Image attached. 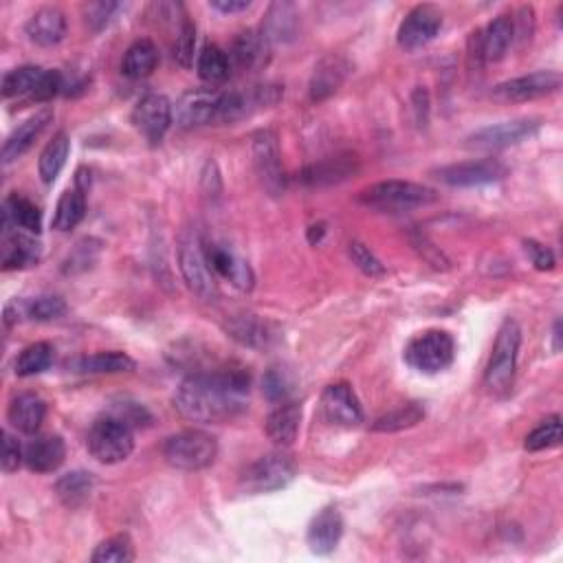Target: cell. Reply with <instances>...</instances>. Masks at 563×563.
<instances>
[{"mask_svg":"<svg viewBox=\"0 0 563 563\" xmlns=\"http://www.w3.org/2000/svg\"><path fill=\"white\" fill-rule=\"evenodd\" d=\"M251 379L242 370L190 374L174 394V407L183 418L203 425L234 421L247 407Z\"/></svg>","mask_w":563,"mask_h":563,"instance_id":"obj_1","label":"cell"},{"mask_svg":"<svg viewBox=\"0 0 563 563\" xmlns=\"http://www.w3.org/2000/svg\"><path fill=\"white\" fill-rule=\"evenodd\" d=\"M438 192L414 181H381L366 187L359 194V203L385 214H407L414 209L434 205Z\"/></svg>","mask_w":563,"mask_h":563,"instance_id":"obj_2","label":"cell"},{"mask_svg":"<svg viewBox=\"0 0 563 563\" xmlns=\"http://www.w3.org/2000/svg\"><path fill=\"white\" fill-rule=\"evenodd\" d=\"M520 346H522L520 324H517L515 319H506L498 330L487 370H484V385H487V390L493 396H506L513 390Z\"/></svg>","mask_w":563,"mask_h":563,"instance_id":"obj_3","label":"cell"},{"mask_svg":"<svg viewBox=\"0 0 563 563\" xmlns=\"http://www.w3.org/2000/svg\"><path fill=\"white\" fill-rule=\"evenodd\" d=\"M179 269L190 291L203 302H216L220 286L214 269L209 267L205 242L194 229H185L179 236Z\"/></svg>","mask_w":563,"mask_h":563,"instance_id":"obj_4","label":"cell"},{"mask_svg":"<svg viewBox=\"0 0 563 563\" xmlns=\"http://www.w3.org/2000/svg\"><path fill=\"white\" fill-rule=\"evenodd\" d=\"M218 456V440L203 429H185L165 440L163 458L179 471H203L212 467Z\"/></svg>","mask_w":563,"mask_h":563,"instance_id":"obj_5","label":"cell"},{"mask_svg":"<svg viewBox=\"0 0 563 563\" xmlns=\"http://www.w3.org/2000/svg\"><path fill=\"white\" fill-rule=\"evenodd\" d=\"M86 445L97 462L117 465V462L128 460L132 451H135V434H132V427L121 418L106 414L97 418L93 427L88 429Z\"/></svg>","mask_w":563,"mask_h":563,"instance_id":"obj_6","label":"cell"},{"mask_svg":"<svg viewBox=\"0 0 563 563\" xmlns=\"http://www.w3.org/2000/svg\"><path fill=\"white\" fill-rule=\"evenodd\" d=\"M297 476L295 460L284 451H273L258 458L240 476V489L249 495L273 493L286 489Z\"/></svg>","mask_w":563,"mask_h":563,"instance_id":"obj_7","label":"cell"},{"mask_svg":"<svg viewBox=\"0 0 563 563\" xmlns=\"http://www.w3.org/2000/svg\"><path fill=\"white\" fill-rule=\"evenodd\" d=\"M456 357V341L447 330H425L405 346V361L418 372L438 374L447 370Z\"/></svg>","mask_w":563,"mask_h":563,"instance_id":"obj_8","label":"cell"},{"mask_svg":"<svg viewBox=\"0 0 563 563\" xmlns=\"http://www.w3.org/2000/svg\"><path fill=\"white\" fill-rule=\"evenodd\" d=\"M251 157L264 190L271 196H280L284 192L286 176L282 168L278 137H275L273 130H260L251 137Z\"/></svg>","mask_w":563,"mask_h":563,"instance_id":"obj_9","label":"cell"},{"mask_svg":"<svg viewBox=\"0 0 563 563\" xmlns=\"http://www.w3.org/2000/svg\"><path fill=\"white\" fill-rule=\"evenodd\" d=\"M436 179L449 187H480L502 181L509 168L500 159H473L438 168Z\"/></svg>","mask_w":563,"mask_h":563,"instance_id":"obj_10","label":"cell"},{"mask_svg":"<svg viewBox=\"0 0 563 563\" xmlns=\"http://www.w3.org/2000/svg\"><path fill=\"white\" fill-rule=\"evenodd\" d=\"M539 121L537 119H513V121H502V124L487 126L467 139V148L471 150H504L517 146L526 139L537 135Z\"/></svg>","mask_w":563,"mask_h":563,"instance_id":"obj_11","label":"cell"},{"mask_svg":"<svg viewBox=\"0 0 563 563\" xmlns=\"http://www.w3.org/2000/svg\"><path fill=\"white\" fill-rule=\"evenodd\" d=\"M443 29V11L434 5H418L401 22L396 40L403 51H418L432 42Z\"/></svg>","mask_w":563,"mask_h":563,"instance_id":"obj_12","label":"cell"},{"mask_svg":"<svg viewBox=\"0 0 563 563\" xmlns=\"http://www.w3.org/2000/svg\"><path fill=\"white\" fill-rule=\"evenodd\" d=\"M174 108L170 99L159 93L141 97L135 110H132V124L150 143H161L165 132L172 126Z\"/></svg>","mask_w":563,"mask_h":563,"instance_id":"obj_13","label":"cell"},{"mask_svg":"<svg viewBox=\"0 0 563 563\" xmlns=\"http://www.w3.org/2000/svg\"><path fill=\"white\" fill-rule=\"evenodd\" d=\"M220 97H223V93L214 91V88H194V91H187L174 106L176 124L181 128L216 124Z\"/></svg>","mask_w":563,"mask_h":563,"instance_id":"obj_14","label":"cell"},{"mask_svg":"<svg viewBox=\"0 0 563 563\" xmlns=\"http://www.w3.org/2000/svg\"><path fill=\"white\" fill-rule=\"evenodd\" d=\"M563 84L559 71H537L495 86L493 95L502 102H533V99L557 93Z\"/></svg>","mask_w":563,"mask_h":563,"instance_id":"obj_15","label":"cell"},{"mask_svg":"<svg viewBox=\"0 0 563 563\" xmlns=\"http://www.w3.org/2000/svg\"><path fill=\"white\" fill-rule=\"evenodd\" d=\"M322 414L330 425L357 427L363 423V410L352 385L341 381L328 385L322 394Z\"/></svg>","mask_w":563,"mask_h":563,"instance_id":"obj_16","label":"cell"},{"mask_svg":"<svg viewBox=\"0 0 563 563\" xmlns=\"http://www.w3.org/2000/svg\"><path fill=\"white\" fill-rule=\"evenodd\" d=\"M66 313V304L58 295H40L33 300H11L5 306V324L14 326L18 322H53Z\"/></svg>","mask_w":563,"mask_h":563,"instance_id":"obj_17","label":"cell"},{"mask_svg":"<svg viewBox=\"0 0 563 563\" xmlns=\"http://www.w3.org/2000/svg\"><path fill=\"white\" fill-rule=\"evenodd\" d=\"M344 537V517L337 506H326L308 526V546L315 555H330Z\"/></svg>","mask_w":563,"mask_h":563,"instance_id":"obj_18","label":"cell"},{"mask_svg":"<svg viewBox=\"0 0 563 563\" xmlns=\"http://www.w3.org/2000/svg\"><path fill=\"white\" fill-rule=\"evenodd\" d=\"M297 31H300V14H297V7L293 3H271L267 14L262 20V31L260 36L267 44H286L293 42L297 38Z\"/></svg>","mask_w":563,"mask_h":563,"instance_id":"obj_19","label":"cell"},{"mask_svg":"<svg viewBox=\"0 0 563 563\" xmlns=\"http://www.w3.org/2000/svg\"><path fill=\"white\" fill-rule=\"evenodd\" d=\"M359 170V159L355 154H339V157H328L319 163L308 165L302 170L300 181L308 187H326L337 185L350 179Z\"/></svg>","mask_w":563,"mask_h":563,"instance_id":"obj_20","label":"cell"},{"mask_svg":"<svg viewBox=\"0 0 563 563\" xmlns=\"http://www.w3.org/2000/svg\"><path fill=\"white\" fill-rule=\"evenodd\" d=\"M348 73V60L341 58V55H326V58L315 66L311 84H308V93H311L313 102H324V99L333 97L339 88L344 86Z\"/></svg>","mask_w":563,"mask_h":563,"instance_id":"obj_21","label":"cell"},{"mask_svg":"<svg viewBox=\"0 0 563 563\" xmlns=\"http://www.w3.org/2000/svg\"><path fill=\"white\" fill-rule=\"evenodd\" d=\"M205 253H207L209 267H212L214 273H218L220 278L229 280L240 291L253 289V284H256V275H253L249 264L245 260H240L236 253H231L229 249H223L218 245H207V242H205Z\"/></svg>","mask_w":563,"mask_h":563,"instance_id":"obj_22","label":"cell"},{"mask_svg":"<svg viewBox=\"0 0 563 563\" xmlns=\"http://www.w3.org/2000/svg\"><path fill=\"white\" fill-rule=\"evenodd\" d=\"M53 121V110L42 108L36 115H31L25 124H20L11 135L7 137L3 146V163L9 165L18 161L22 154L29 152V148L36 143V139L42 135L47 126Z\"/></svg>","mask_w":563,"mask_h":563,"instance_id":"obj_23","label":"cell"},{"mask_svg":"<svg viewBox=\"0 0 563 563\" xmlns=\"http://www.w3.org/2000/svg\"><path fill=\"white\" fill-rule=\"evenodd\" d=\"M66 445L58 434L36 436L25 449V465L36 473H53L62 467Z\"/></svg>","mask_w":563,"mask_h":563,"instance_id":"obj_24","label":"cell"},{"mask_svg":"<svg viewBox=\"0 0 563 563\" xmlns=\"http://www.w3.org/2000/svg\"><path fill=\"white\" fill-rule=\"evenodd\" d=\"M25 33L38 47H55L66 36V16L58 7H42L27 20Z\"/></svg>","mask_w":563,"mask_h":563,"instance_id":"obj_25","label":"cell"},{"mask_svg":"<svg viewBox=\"0 0 563 563\" xmlns=\"http://www.w3.org/2000/svg\"><path fill=\"white\" fill-rule=\"evenodd\" d=\"M44 416H47V403H44L38 394H18L14 401L9 403L7 418L9 423L14 425L18 432L33 436L40 432V427L44 423Z\"/></svg>","mask_w":563,"mask_h":563,"instance_id":"obj_26","label":"cell"},{"mask_svg":"<svg viewBox=\"0 0 563 563\" xmlns=\"http://www.w3.org/2000/svg\"><path fill=\"white\" fill-rule=\"evenodd\" d=\"M3 234L14 229L27 231L29 236H38L42 231V212L38 205H33L29 198L20 194H11L3 205Z\"/></svg>","mask_w":563,"mask_h":563,"instance_id":"obj_27","label":"cell"},{"mask_svg":"<svg viewBox=\"0 0 563 563\" xmlns=\"http://www.w3.org/2000/svg\"><path fill=\"white\" fill-rule=\"evenodd\" d=\"M302 405L293 401L280 403L267 418V436L278 447H291L300 434Z\"/></svg>","mask_w":563,"mask_h":563,"instance_id":"obj_28","label":"cell"},{"mask_svg":"<svg viewBox=\"0 0 563 563\" xmlns=\"http://www.w3.org/2000/svg\"><path fill=\"white\" fill-rule=\"evenodd\" d=\"M40 245L31 236L20 234V231H7L3 234V269L18 271L38 264Z\"/></svg>","mask_w":563,"mask_h":563,"instance_id":"obj_29","label":"cell"},{"mask_svg":"<svg viewBox=\"0 0 563 563\" xmlns=\"http://www.w3.org/2000/svg\"><path fill=\"white\" fill-rule=\"evenodd\" d=\"M69 368L80 374H119L135 370V359H130L126 352H95L88 357H77L69 361Z\"/></svg>","mask_w":563,"mask_h":563,"instance_id":"obj_30","label":"cell"},{"mask_svg":"<svg viewBox=\"0 0 563 563\" xmlns=\"http://www.w3.org/2000/svg\"><path fill=\"white\" fill-rule=\"evenodd\" d=\"M227 333L249 348H267L275 341V335L267 322H262L256 315H238L229 319Z\"/></svg>","mask_w":563,"mask_h":563,"instance_id":"obj_31","label":"cell"},{"mask_svg":"<svg viewBox=\"0 0 563 563\" xmlns=\"http://www.w3.org/2000/svg\"><path fill=\"white\" fill-rule=\"evenodd\" d=\"M159 64V51L157 44L148 38H141L137 42H132L128 51L124 53V60H121V73L130 80H143V77L152 75V71L157 69Z\"/></svg>","mask_w":563,"mask_h":563,"instance_id":"obj_32","label":"cell"},{"mask_svg":"<svg viewBox=\"0 0 563 563\" xmlns=\"http://www.w3.org/2000/svg\"><path fill=\"white\" fill-rule=\"evenodd\" d=\"M515 40V27L511 16H498L489 22V27L482 31V42H484V60L487 62H500L506 51Z\"/></svg>","mask_w":563,"mask_h":563,"instance_id":"obj_33","label":"cell"},{"mask_svg":"<svg viewBox=\"0 0 563 563\" xmlns=\"http://www.w3.org/2000/svg\"><path fill=\"white\" fill-rule=\"evenodd\" d=\"M95 489V480L91 473L86 471H73L66 473L58 482H55V493H58L60 502L66 509H80L91 498V493Z\"/></svg>","mask_w":563,"mask_h":563,"instance_id":"obj_34","label":"cell"},{"mask_svg":"<svg viewBox=\"0 0 563 563\" xmlns=\"http://www.w3.org/2000/svg\"><path fill=\"white\" fill-rule=\"evenodd\" d=\"M69 152H71V139L64 130H60L40 154L38 170H40L42 183H47V185L55 183V179H58L62 168L66 165V159H69Z\"/></svg>","mask_w":563,"mask_h":563,"instance_id":"obj_35","label":"cell"},{"mask_svg":"<svg viewBox=\"0 0 563 563\" xmlns=\"http://www.w3.org/2000/svg\"><path fill=\"white\" fill-rule=\"evenodd\" d=\"M84 216H86V192L82 187L75 185L73 190H66L58 201L53 216V229L71 231L82 223Z\"/></svg>","mask_w":563,"mask_h":563,"instance_id":"obj_36","label":"cell"},{"mask_svg":"<svg viewBox=\"0 0 563 563\" xmlns=\"http://www.w3.org/2000/svg\"><path fill=\"white\" fill-rule=\"evenodd\" d=\"M269 44L264 42L258 31H242L240 36L234 40L231 47V58H234L236 66L242 71H251L256 66L264 64V55H267Z\"/></svg>","mask_w":563,"mask_h":563,"instance_id":"obj_37","label":"cell"},{"mask_svg":"<svg viewBox=\"0 0 563 563\" xmlns=\"http://www.w3.org/2000/svg\"><path fill=\"white\" fill-rule=\"evenodd\" d=\"M423 418H425V407L421 403H405L401 407H396V410L377 418V423L372 425V429L379 434H394V432H403V429H410V427L418 425Z\"/></svg>","mask_w":563,"mask_h":563,"instance_id":"obj_38","label":"cell"},{"mask_svg":"<svg viewBox=\"0 0 563 563\" xmlns=\"http://www.w3.org/2000/svg\"><path fill=\"white\" fill-rule=\"evenodd\" d=\"M44 73H47V69H42V66H20V69L9 71L3 77V95L7 99L25 97L29 102V97L42 82Z\"/></svg>","mask_w":563,"mask_h":563,"instance_id":"obj_39","label":"cell"},{"mask_svg":"<svg viewBox=\"0 0 563 563\" xmlns=\"http://www.w3.org/2000/svg\"><path fill=\"white\" fill-rule=\"evenodd\" d=\"M53 363V346L47 341H36L27 346L16 359V374L18 377H36L44 370H49Z\"/></svg>","mask_w":563,"mask_h":563,"instance_id":"obj_40","label":"cell"},{"mask_svg":"<svg viewBox=\"0 0 563 563\" xmlns=\"http://www.w3.org/2000/svg\"><path fill=\"white\" fill-rule=\"evenodd\" d=\"M198 75L203 77L209 84L225 82L229 77V58L227 53L216 47V44H209L203 49V53L198 55Z\"/></svg>","mask_w":563,"mask_h":563,"instance_id":"obj_41","label":"cell"},{"mask_svg":"<svg viewBox=\"0 0 563 563\" xmlns=\"http://www.w3.org/2000/svg\"><path fill=\"white\" fill-rule=\"evenodd\" d=\"M561 416L555 414L546 418V421L539 423L531 434L526 436L524 440V449L531 451V454H537V451H546V449H553L561 443Z\"/></svg>","mask_w":563,"mask_h":563,"instance_id":"obj_42","label":"cell"},{"mask_svg":"<svg viewBox=\"0 0 563 563\" xmlns=\"http://www.w3.org/2000/svg\"><path fill=\"white\" fill-rule=\"evenodd\" d=\"M135 559V546L128 535H115L95 548L93 563H130Z\"/></svg>","mask_w":563,"mask_h":563,"instance_id":"obj_43","label":"cell"},{"mask_svg":"<svg viewBox=\"0 0 563 563\" xmlns=\"http://www.w3.org/2000/svg\"><path fill=\"white\" fill-rule=\"evenodd\" d=\"M262 390L267 394V399L273 403H284L289 401V396L295 390V379L293 374L286 370L284 366H273L264 374Z\"/></svg>","mask_w":563,"mask_h":563,"instance_id":"obj_44","label":"cell"},{"mask_svg":"<svg viewBox=\"0 0 563 563\" xmlns=\"http://www.w3.org/2000/svg\"><path fill=\"white\" fill-rule=\"evenodd\" d=\"M348 256H350L352 264H355V267L363 275H368V278H383V275L388 273L385 264L377 256H374V253L366 245H363V242L352 240L348 245Z\"/></svg>","mask_w":563,"mask_h":563,"instance_id":"obj_45","label":"cell"},{"mask_svg":"<svg viewBox=\"0 0 563 563\" xmlns=\"http://www.w3.org/2000/svg\"><path fill=\"white\" fill-rule=\"evenodd\" d=\"M194 47H196V25L192 20H183L179 36H176L174 42V60L179 62L183 69L192 66L194 62Z\"/></svg>","mask_w":563,"mask_h":563,"instance_id":"obj_46","label":"cell"},{"mask_svg":"<svg viewBox=\"0 0 563 563\" xmlns=\"http://www.w3.org/2000/svg\"><path fill=\"white\" fill-rule=\"evenodd\" d=\"M110 414L121 418V421L130 425V427H148L152 423V416H150L146 407L135 403V401H128V399L115 403V407L110 410Z\"/></svg>","mask_w":563,"mask_h":563,"instance_id":"obj_47","label":"cell"},{"mask_svg":"<svg viewBox=\"0 0 563 563\" xmlns=\"http://www.w3.org/2000/svg\"><path fill=\"white\" fill-rule=\"evenodd\" d=\"M117 9H119L117 3H106V0H102V3H88L84 7L86 25L91 27L93 31H102L108 25V20L113 18Z\"/></svg>","mask_w":563,"mask_h":563,"instance_id":"obj_48","label":"cell"},{"mask_svg":"<svg viewBox=\"0 0 563 563\" xmlns=\"http://www.w3.org/2000/svg\"><path fill=\"white\" fill-rule=\"evenodd\" d=\"M524 249H526L528 258H531L533 267L537 271H553L555 269L557 258H555V253L550 251L548 247L539 245L537 240H524Z\"/></svg>","mask_w":563,"mask_h":563,"instance_id":"obj_49","label":"cell"},{"mask_svg":"<svg viewBox=\"0 0 563 563\" xmlns=\"http://www.w3.org/2000/svg\"><path fill=\"white\" fill-rule=\"evenodd\" d=\"M484 42H482V31L476 29L469 33V40H467V66H469V73H482L484 71Z\"/></svg>","mask_w":563,"mask_h":563,"instance_id":"obj_50","label":"cell"},{"mask_svg":"<svg viewBox=\"0 0 563 563\" xmlns=\"http://www.w3.org/2000/svg\"><path fill=\"white\" fill-rule=\"evenodd\" d=\"M25 460V451H22L18 440L9 432H3V471L14 473Z\"/></svg>","mask_w":563,"mask_h":563,"instance_id":"obj_51","label":"cell"},{"mask_svg":"<svg viewBox=\"0 0 563 563\" xmlns=\"http://www.w3.org/2000/svg\"><path fill=\"white\" fill-rule=\"evenodd\" d=\"M513 27H517V38L522 40V44L531 42L535 31V9L531 5L520 7V11H517V22L513 20Z\"/></svg>","mask_w":563,"mask_h":563,"instance_id":"obj_52","label":"cell"},{"mask_svg":"<svg viewBox=\"0 0 563 563\" xmlns=\"http://www.w3.org/2000/svg\"><path fill=\"white\" fill-rule=\"evenodd\" d=\"M209 7H214L220 14H240L251 7L249 0H212Z\"/></svg>","mask_w":563,"mask_h":563,"instance_id":"obj_53","label":"cell"},{"mask_svg":"<svg viewBox=\"0 0 563 563\" xmlns=\"http://www.w3.org/2000/svg\"><path fill=\"white\" fill-rule=\"evenodd\" d=\"M86 247H88V240H84V242H80V245H77V251L73 253L71 260H69V262L73 264L71 271H75V264H77V253H80V251H82V253H86V251H88ZM80 264H82V267L86 269V267H88V256H82V258H80Z\"/></svg>","mask_w":563,"mask_h":563,"instance_id":"obj_54","label":"cell"},{"mask_svg":"<svg viewBox=\"0 0 563 563\" xmlns=\"http://www.w3.org/2000/svg\"><path fill=\"white\" fill-rule=\"evenodd\" d=\"M324 231H326L324 225H313L311 231H308V240L319 242V240H322V236H324Z\"/></svg>","mask_w":563,"mask_h":563,"instance_id":"obj_55","label":"cell"},{"mask_svg":"<svg viewBox=\"0 0 563 563\" xmlns=\"http://www.w3.org/2000/svg\"><path fill=\"white\" fill-rule=\"evenodd\" d=\"M553 341H555V350H561V322L557 319L555 322V330H553Z\"/></svg>","mask_w":563,"mask_h":563,"instance_id":"obj_56","label":"cell"}]
</instances>
